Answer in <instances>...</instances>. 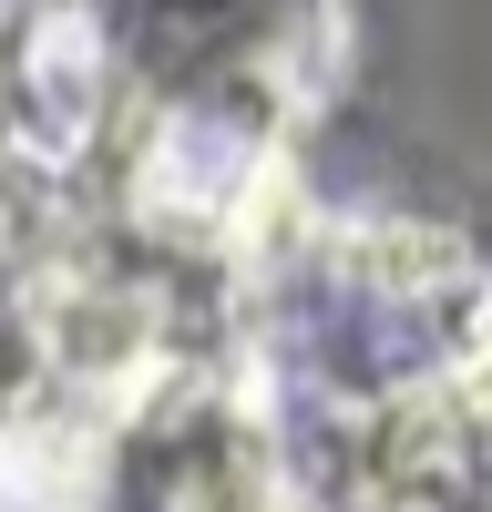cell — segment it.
Returning a JSON list of instances; mask_svg holds the SVG:
<instances>
[{
    "instance_id": "1",
    "label": "cell",
    "mask_w": 492,
    "mask_h": 512,
    "mask_svg": "<svg viewBox=\"0 0 492 512\" xmlns=\"http://www.w3.org/2000/svg\"><path fill=\"white\" fill-rule=\"evenodd\" d=\"M349 451L369 512H492V308L431 379L369 410Z\"/></svg>"
}]
</instances>
